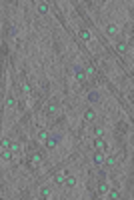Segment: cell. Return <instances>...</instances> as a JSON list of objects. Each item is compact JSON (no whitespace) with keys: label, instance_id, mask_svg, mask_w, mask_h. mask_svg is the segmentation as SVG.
Instances as JSON below:
<instances>
[{"label":"cell","instance_id":"9","mask_svg":"<svg viewBox=\"0 0 134 200\" xmlns=\"http://www.w3.org/2000/svg\"><path fill=\"white\" fill-rule=\"evenodd\" d=\"M30 162H32V164H40V162H42V154H40V152H34V154L30 156Z\"/></svg>","mask_w":134,"mask_h":200},{"label":"cell","instance_id":"10","mask_svg":"<svg viewBox=\"0 0 134 200\" xmlns=\"http://www.w3.org/2000/svg\"><path fill=\"white\" fill-rule=\"evenodd\" d=\"M94 118H96V112H94V110H86V112H84V120H88V122H92Z\"/></svg>","mask_w":134,"mask_h":200},{"label":"cell","instance_id":"8","mask_svg":"<svg viewBox=\"0 0 134 200\" xmlns=\"http://www.w3.org/2000/svg\"><path fill=\"white\" fill-rule=\"evenodd\" d=\"M56 110H58V104H56V100H52L50 104L46 106V112H48V114H54Z\"/></svg>","mask_w":134,"mask_h":200},{"label":"cell","instance_id":"5","mask_svg":"<svg viewBox=\"0 0 134 200\" xmlns=\"http://www.w3.org/2000/svg\"><path fill=\"white\" fill-rule=\"evenodd\" d=\"M116 52L126 54V52H128V44H126V42H118V44H116Z\"/></svg>","mask_w":134,"mask_h":200},{"label":"cell","instance_id":"2","mask_svg":"<svg viewBox=\"0 0 134 200\" xmlns=\"http://www.w3.org/2000/svg\"><path fill=\"white\" fill-rule=\"evenodd\" d=\"M74 76H76V80H78V82H82L84 78H86L84 68H82V66H74Z\"/></svg>","mask_w":134,"mask_h":200},{"label":"cell","instance_id":"17","mask_svg":"<svg viewBox=\"0 0 134 200\" xmlns=\"http://www.w3.org/2000/svg\"><path fill=\"white\" fill-rule=\"evenodd\" d=\"M64 178H66V174H56V176H54V182L56 184H64Z\"/></svg>","mask_w":134,"mask_h":200},{"label":"cell","instance_id":"22","mask_svg":"<svg viewBox=\"0 0 134 200\" xmlns=\"http://www.w3.org/2000/svg\"><path fill=\"white\" fill-rule=\"evenodd\" d=\"M104 164L112 166V164H114V156H108V158H104Z\"/></svg>","mask_w":134,"mask_h":200},{"label":"cell","instance_id":"11","mask_svg":"<svg viewBox=\"0 0 134 200\" xmlns=\"http://www.w3.org/2000/svg\"><path fill=\"white\" fill-rule=\"evenodd\" d=\"M116 32H118V28L114 26V24H106V34L108 36H114Z\"/></svg>","mask_w":134,"mask_h":200},{"label":"cell","instance_id":"18","mask_svg":"<svg viewBox=\"0 0 134 200\" xmlns=\"http://www.w3.org/2000/svg\"><path fill=\"white\" fill-rule=\"evenodd\" d=\"M6 106H8V108H14V106H16V100L12 98V96H8V98H6Z\"/></svg>","mask_w":134,"mask_h":200},{"label":"cell","instance_id":"16","mask_svg":"<svg viewBox=\"0 0 134 200\" xmlns=\"http://www.w3.org/2000/svg\"><path fill=\"white\" fill-rule=\"evenodd\" d=\"M106 194H108V196H110V198H112V200H118V198H120V192H118V190H108Z\"/></svg>","mask_w":134,"mask_h":200},{"label":"cell","instance_id":"6","mask_svg":"<svg viewBox=\"0 0 134 200\" xmlns=\"http://www.w3.org/2000/svg\"><path fill=\"white\" fill-rule=\"evenodd\" d=\"M78 36H80V38L84 40V42H90V38H92V34H90L88 30H84V28H82V30H80V32H78Z\"/></svg>","mask_w":134,"mask_h":200},{"label":"cell","instance_id":"21","mask_svg":"<svg viewBox=\"0 0 134 200\" xmlns=\"http://www.w3.org/2000/svg\"><path fill=\"white\" fill-rule=\"evenodd\" d=\"M46 138H48V134H46L44 130H40V132H38V140H42V142H46Z\"/></svg>","mask_w":134,"mask_h":200},{"label":"cell","instance_id":"23","mask_svg":"<svg viewBox=\"0 0 134 200\" xmlns=\"http://www.w3.org/2000/svg\"><path fill=\"white\" fill-rule=\"evenodd\" d=\"M22 92H24V94H30V92H32V88H30L28 84H24V86H22Z\"/></svg>","mask_w":134,"mask_h":200},{"label":"cell","instance_id":"7","mask_svg":"<svg viewBox=\"0 0 134 200\" xmlns=\"http://www.w3.org/2000/svg\"><path fill=\"white\" fill-rule=\"evenodd\" d=\"M64 184H66L68 188H74V186H76V178H74V176H66V178H64Z\"/></svg>","mask_w":134,"mask_h":200},{"label":"cell","instance_id":"20","mask_svg":"<svg viewBox=\"0 0 134 200\" xmlns=\"http://www.w3.org/2000/svg\"><path fill=\"white\" fill-rule=\"evenodd\" d=\"M94 136H104V128H102V126H96V128H94Z\"/></svg>","mask_w":134,"mask_h":200},{"label":"cell","instance_id":"12","mask_svg":"<svg viewBox=\"0 0 134 200\" xmlns=\"http://www.w3.org/2000/svg\"><path fill=\"white\" fill-rule=\"evenodd\" d=\"M88 100H90V102H98V100H100V94H98L96 90H92V92L88 94Z\"/></svg>","mask_w":134,"mask_h":200},{"label":"cell","instance_id":"3","mask_svg":"<svg viewBox=\"0 0 134 200\" xmlns=\"http://www.w3.org/2000/svg\"><path fill=\"white\" fill-rule=\"evenodd\" d=\"M12 156H14V152H12L10 148H2V152H0V158H2V160H12Z\"/></svg>","mask_w":134,"mask_h":200},{"label":"cell","instance_id":"13","mask_svg":"<svg viewBox=\"0 0 134 200\" xmlns=\"http://www.w3.org/2000/svg\"><path fill=\"white\" fill-rule=\"evenodd\" d=\"M40 196H42V198H48V196H50V186H42V188H40Z\"/></svg>","mask_w":134,"mask_h":200},{"label":"cell","instance_id":"15","mask_svg":"<svg viewBox=\"0 0 134 200\" xmlns=\"http://www.w3.org/2000/svg\"><path fill=\"white\" fill-rule=\"evenodd\" d=\"M38 12H40V14H48V4H46V2H40V4H38Z\"/></svg>","mask_w":134,"mask_h":200},{"label":"cell","instance_id":"14","mask_svg":"<svg viewBox=\"0 0 134 200\" xmlns=\"http://www.w3.org/2000/svg\"><path fill=\"white\" fill-rule=\"evenodd\" d=\"M108 190H110V188H108L106 182H100V184H98V192H100V194H106Z\"/></svg>","mask_w":134,"mask_h":200},{"label":"cell","instance_id":"4","mask_svg":"<svg viewBox=\"0 0 134 200\" xmlns=\"http://www.w3.org/2000/svg\"><path fill=\"white\" fill-rule=\"evenodd\" d=\"M92 160H94V164L102 166V164H104V156H102V152H94V156H92Z\"/></svg>","mask_w":134,"mask_h":200},{"label":"cell","instance_id":"1","mask_svg":"<svg viewBox=\"0 0 134 200\" xmlns=\"http://www.w3.org/2000/svg\"><path fill=\"white\" fill-rule=\"evenodd\" d=\"M94 148L98 150V152H102V150H106V142L102 140V136H94Z\"/></svg>","mask_w":134,"mask_h":200},{"label":"cell","instance_id":"24","mask_svg":"<svg viewBox=\"0 0 134 200\" xmlns=\"http://www.w3.org/2000/svg\"><path fill=\"white\" fill-rule=\"evenodd\" d=\"M8 148H10L12 152H16V150H18V144H16V142H10V146H8Z\"/></svg>","mask_w":134,"mask_h":200},{"label":"cell","instance_id":"19","mask_svg":"<svg viewBox=\"0 0 134 200\" xmlns=\"http://www.w3.org/2000/svg\"><path fill=\"white\" fill-rule=\"evenodd\" d=\"M10 146V138H2L0 140V148H8Z\"/></svg>","mask_w":134,"mask_h":200}]
</instances>
